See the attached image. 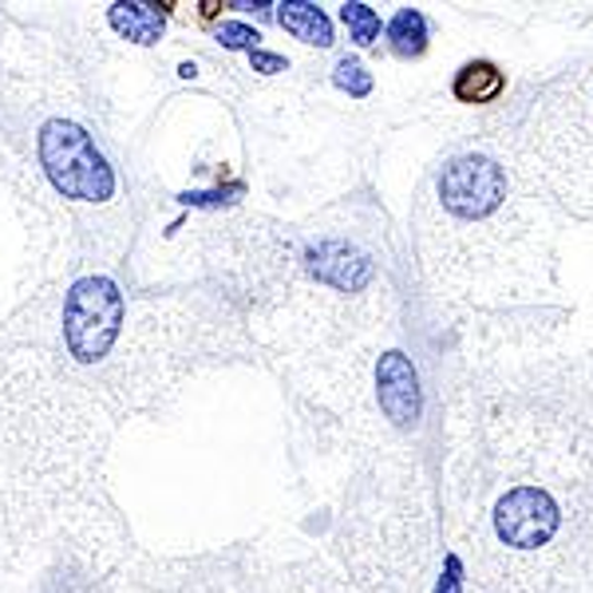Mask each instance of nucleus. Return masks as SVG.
Masks as SVG:
<instances>
[{
	"label": "nucleus",
	"instance_id": "423d86ee",
	"mask_svg": "<svg viewBox=\"0 0 593 593\" xmlns=\"http://www.w3.org/2000/svg\"><path fill=\"white\" fill-rule=\"evenodd\" d=\"M451 91L459 103H494L506 91V76L494 68L491 59H471V64L455 71Z\"/></svg>",
	"mask_w": 593,
	"mask_h": 593
},
{
	"label": "nucleus",
	"instance_id": "f03ea898",
	"mask_svg": "<svg viewBox=\"0 0 593 593\" xmlns=\"http://www.w3.org/2000/svg\"><path fill=\"white\" fill-rule=\"evenodd\" d=\"M427 293L455 313H518L558 293L546 190L506 138L447 150L415 198Z\"/></svg>",
	"mask_w": 593,
	"mask_h": 593
},
{
	"label": "nucleus",
	"instance_id": "9d476101",
	"mask_svg": "<svg viewBox=\"0 0 593 593\" xmlns=\"http://www.w3.org/2000/svg\"><path fill=\"white\" fill-rule=\"evenodd\" d=\"M340 20H345L348 36H353L360 48L376 44V36H380V16H376L368 4H345V9H340Z\"/></svg>",
	"mask_w": 593,
	"mask_h": 593
},
{
	"label": "nucleus",
	"instance_id": "ddd939ff",
	"mask_svg": "<svg viewBox=\"0 0 593 593\" xmlns=\"http://www.w3.org/2000/svg\"><path fill=\"white\" fill-rule=\"evenodd\" d=\"M254 64H257V68H266V71H281V68H286V59H281V56H254Z\"/></svg>",
	"mask_w": 593,
	"mask_h": 593
},
{
	"label": "nucleus",
	"instance_id": "f8f14e48",
	"mask_svg": "<svg viewBox=\"0 0 593 593\" xmlns=\"http://www.w3.org/2000/svg\"><path fill=\"white\" fill-rule=\"evenodd\" d=\"M217 40L226 44V48H249V44H257V32L246 29V24H222V32H217Z\"/></svg>",
	"mask_w": 593,
	"mask_h": 593
},
{
	"label": "nucleus",
	"instance_id": "9b49d317",
	"mask_svg": "<svg viewBox=\"0 0 593 593\" xmlns=\"http://www.w3.org/2000/svg\"><path fill=\"white\" fill-rule=\"evenodd\" d=\"M336 83H340L348 96H368V91H372V76H368L356 59H340V64H336Z\"/></svg>",
	"mask_w": 593,
	"mask_h": 593
},
{
	"label": "nucleus",
	"instance_id": "20e7f679",
	"mask_svg": "<svg viewBox=\"0 0 593 593\" xmlns=\"http://www.w3.org/2000/svg\"><path fill=\"white\" fill-rule=\"evenodd\" d=\"M123 325H127V301L119 286L108 277H88L71 286L68 301H64V325H59L64 353L76 365H99L115 353Z\"/></svg>",
	"mask_w": 593,
	"mask_h": 593
},
{
	"label": "nucleus",
	"instance_id": "39448f33",
	"mask_svg": "<svg viewBox=\"0 0 593 593\" xmlns=\"http://www.w3.org/2000/svg\"><path fill=\"white\" fill-rule=\"evenodd\" d=\"M40 163L52 175L59 190L76 202H91V206H108L119 194L115 170L103 163L88 131H79L76 123L52 119L48 127L40 131Z\"/></svg>",
	"mask_w": 593,
	"mask_h": 593
},
{
	"label": "nucleus",
	"instance_id": "f257e3e1",
	"mask_svg": "<svg viewBox=\"0 0 593 593\" xmlns=\"http://www.w3.org/2000/svg\"><path fill=\"white\" fill-rule=\"evenodd\" d=\"M451 558L483 593L593 585V353L483 348L447 400Z\"/></svg>",
	"mask_w": 593,
	"mask_h": 593
},
{
	"label": "nucleus",
	"instance_id": "6e6552de",
	"mask_svg": "<svg viewBox=\"0 0 593 593\" xmlns=\"http://www.w3.org/2000/svg\"><path fill=\"white\" fill-rule=\"evenodd\" d=\"M277 20H281V29L293 32L296 40L316 44V48H333V20L316 9V4H281Z\"/></svg>",
	"mask_w": 593,
	"mask_h": 593
},
{
	"label": "nucleus",
	"instance_id": "1a4fd4ad",
	"mask_svg": "<svg viewBox=\"0 0 593 593\" xmlns=\"http://www.w3.org/2000/svg\"><path fill=\"white\" fill-rule=\"evenodd\" d=\"M388 44L395 56H419L427 48V20L415 9H400L388 24Z\"/></svg>",
	"mask_w": 593,
	"mask_h": 593
},
{
	"label": "nucleus",
	"instance_id": "7ed1b4c3",
	"mask_svg": "<svg viewBox=\"0 0 593 593\" xmlns=\"http://www.w3.org/2000/svg\"><path fill=\"white\" fill-rule=\"evenodd\" d=\"M108 435L99 400L48 353L0 348V578L52 534L88 546L79 518L99 491Z\"/></svg>",
	"mask_w": 593,
	"mask_h": 593
},
{
	"label": "nucleus",
	"instance_id": "0eeeda50",
	"mask_svg": "<svg viewBox=\"0 0 593 593\" xmlns=\"http://www.w3.org/2000/svg\"><path fill=\"white\" fill-rule=\"evenodd\" d=\"M108 20H111V29L123 40H131V44H158L163 29H167L163 16H158L150 4H111Z\"/></svg>",
	"mask_w": 593,
	"mask_h": 593
}]
</instances>
